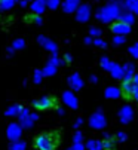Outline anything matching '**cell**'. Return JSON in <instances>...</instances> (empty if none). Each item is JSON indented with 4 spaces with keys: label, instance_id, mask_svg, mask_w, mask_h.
I'll use <instances>...</instances> for the list:
<instances>
[{
    "label": "cell",
    "instance_id": "2",
    "mask_svg": "<svg viewBox=\"0 0 138 150\" xmlns=\"http://www.w3.org/2000/svg\"><path fill=\"white\" fill-rule=\"evenodd\" d=\"M59 138L57 132H42L34 138V147L37 150H55Z\"/></svg>",
    "mask_w": 138,
    "mask_h": 150
},
{
    "label": "cell",
    "instance_id": "7",
    "mask_svg": "<svg viewBox=\"0 0 138 150\" xmlns=\"http://www.w3.org/2000/svg\"><path fill=\"white\" fill-rule=\"evenodd\" d=\"M91 16V8L89 5H83L79 8V12H77V19L80 21V23H85V21H88Z\"/></svg>",
    "mask_w": 138,
    "mask_h": 150
},
{
    "label": "cell",
    "instance_id": "31",
    "mask_svg": "<svg viewBox=\"0 0 138 150\" xmlns=\"http://www.w3.org/2000/svg\"><path fill=\"white\" fill-rule=\"evenodd\" d=\"M82 125V119H77V122H76V126H80Z\"/></svg>",
    "mask_w": 138,
    "mask_h": 150
},
{
    "label": "cell",
    "instance_id": "18",
    "mask_svg": "<svg viewBox=\"0 0 138 150\" xmlns=\"http://www.w3.org/2000/svg\"><path fill=\"white\" fill-rule=\"evenodd\" d=\"M77 5H79V0H67L65 5H64V9L67 12H73L77 8Z\"/></svg>",
    "mask_w": 138,
    "mask_h": 150
},
{
    "label": "cell",
    "instance_id": "16",
    "mask_svg": "<svg viewBox=\"0 0 138 150\" xmlns=\"http://www.w3.org/2000/svg\"><path fill=\"white\" fill-rule=\"evenodd\" d=\"M64 101L70 105V107H77V100H76V97H74L73 94H70V92L64 94Z\"/></svg>",
    "mask_w": 138,
    "mask_h": 150
},
{
    "label": "cell",
    "instance_id": "10",
    "mask_svg": "<svg viewBox=\"0 0 138 150\" xmlns=\"http://www.w3.org/2000/svg\"><path fill=\"white\" fill-rule=\"evenodd\" d=\"M134 83L132 80H123L122 86H120V91H122V95L125 97H132V92H134Z\"/></svg>",
    "mask_w": 138,
    "mask_h": 150
},
{
    "label": "cell",
    "instance_id": "26",
    "mask_svg": "<svg viewBox=\"0 0 138 150\" xmlns=\"http://www.w3.org/2000/svg\"><path fill=\"white\" fill-rule=\"evenodd\" d=\"M134 15H138V0H137V3L134 5V8H132V11H131Z\"/></svg>",
    "mask_w": 138,
    "mask_h": 150
},
{
    "label": "cell",
    "instance_id": "24",
    "mask_svg": "<svg viewBox=\"0 0 138 150\" xmlns=\"http://www.w3.org/2000/svg\"><path fill=\"white\" fill-rule=\"evenodd\" d=\"M132 98H134V100H135V101L138 103V86H135V88H134V92H132Z\"/></svg>",
    "mask_w": 138,
    "mask_h": 150
},
{
    "label": "cell",
    "instance_id": "13",
    "mask_svg": "<svg viewBox=\"0 0 138 150\" xmlns=\"http://www.w3.org/2000/svg\"><path fill=\"white\" fill-rule=\"evenodd\" d=\"M103 149H105V150H114V138L111 137V134H104Z\"/></svg>",
    "mask_w": 138,
    "mask_h": 150
},
{
    "label": "cell",
    "instance_id": "32",
    "mask_svg": "<svg viewBox=\"0 0 138 150\" xmlns=\"http://www.w3.org/2000/svg\"><path fill=\"white\" fill-rule=\"evenodd\" d=\"M65 61H71V57L70 55H65Z\"/></svg>",
    "mask_w": 138,
    "mask_h": 150
},
{
    "label": "cell",
    "instance_id": "5",
    "mask_svg": "<svg viewBox=\"0 0 138 150\" xmlns=\"http://www.w3.org/2000/svg\"><path fill=\"white\" fill-rule=\"evenodd\" d=\"M89 123H91V126L94 128V129H103V128L105 126V123H107V120H105V116L103 115V112L98 110L97 113H94L91 116Z\"/></svg>",
    "mask_w": 138,
    "mask_h": 150
},
{
    "label": "cell",
    "instance_id": "6",
    "mask_svg": "<svg viewBox=\"0 0 138 150\" xmlns=\"http://www.w3.org/2000/svg\"><path fill=\"white\" fill-rule=\"evenodd\" d=\"M111 31L113 34H120V36H126L131 33V25L122 23V21H117V23H114L111 25Z\"/></svg>",
    "mask_w": 138,
    "mask_h": 150
},
{
    "label": "cell",
    "instance_id": "9",
    "mask_svg": "<svg viewBox=\"0 0 138 150\" xmlns=\"http://www.w3.org/2000/svg\"><path fill=\"white\" fill-rule=\"evenodd\" d=\"M105 98H110V100H117L120 95H122V91L120 88H116V86H108L104 92Z\"/></svg>",
    "mask_w": 138,
    "mask_h": 150
},
{
    "label": "cell",
    "instance_id": "33",
    "mask_svg": "<svg viewBox=\"0 0 138 150\" xmlns=\"http://www.w3.org/2000/svg\"><path fill=\"white\" fill-rule=\"evenodd\" d=\"M0 2H3V0H0Z\"/></svg>",
    "mask_w": 138,
    "mask_h": 150
},
{
    "label": "cell",
    "instance_id": "21",
    "mask_svg": "<svg viewBox=\"0 0 138 150\" xmlns=\"http://www.w3.org/2000/svg\"><path fill=\"white\" fill-rule=\"evenodd\" d=\"M94 43L98 46V48H107V43L101 39V37H95V40H94Z\"/></svg>",
    "mask_w": 138,
    "mask_h": 150
},
{
    "label": "cell",
    "instance_id": "15",
    "mask_svg": "<svg viewBox=\"0 0 138 150\" xmlns=\"http://www.w3.org/2000/svg\"><path fill=\"white\" fill-rule=\"evenodd\" d=\"M86 149L88 150H103V141H100V140H89L86 143Z\"/></svg>",
    "mask_w": 138,
    "mask_h": 150
},
{
    "label": "cell",
    "instance_id": "25",
    "mask_svg": "<svg viewBox=\"0 0 138 150\" xmlns=\"http://www.w3.org/2000/svg\"><path fill=\"white\" fill-rule=\"evenodd\" d=\"M131 80H132V83H134V86H138V73H135Z\"/></svg>",
    "mask_w": 138,
    "mask_h": 150
},
{
    "label": "cell",
    "instance_id": "8",
    "mask_svg": "<svg viewBox=\"0 0 138 150\" xmlns=\"http://www.w3.org/2000/svg\"><path fill=\"white\" fill-rule=\"evenodd\" d=\"M134 74H135V64L134 62H126L123 66V79L122 80H131Z\"/></svg>",
    "mask_w": 138,
    "mask_h": 150
},
{
    "label": "cell",
    "instance_id": "20",
    "mask_svg": "<svg viewBox=\"0 0 138 150\" xmlns=\"http://www.w3.org/2000/svg\"><path fill=\"white\" fill-rule=\"evenodd\" d=\"M129 54H131V57H132V58L138 59V42H135L134 45H131V46H129Z\"/></svg>",
    "mask_w": 138,
    "mask_h": 150
},
{
    "label": "cell",
    "instance_id": "23",
    "mask_svg": "<svg viewBox=\"0 0 138 150\" xmlns=\"http://www.w3.org/2000/svg\"><path fill=\"white\" fill-rule=\"evenodd\" d=\"M91 36H94V37H100L101 36V30L100 28H91Z\"/></svg>",
    "mask_w": 138,
    "mask_h": 150
},
{
    "label": "cell",
    "instance_id": "11",
    "mask_svg": "<svg viewBox=\"0 0 138 150\" xmlns=\"http://www.w3.org/2000/svg\"><path fill=\"white\" fill-rule=\"evenodd\" d=\"M119 21H122V23H125V24H128V25H132V24L135 23V16H134V13H132V12L125 11V12H122V13H120Z\"/></svg>",
    "mask_w": 138,
    "mask_h": 150
},
{
    "label": "cell",
    "instance_id": "22",
    "mask_svg": "<svg viewBox=\"0 0 138 150\" xmlns=\"http://www.w3.org/2000/svg\"><path fill=\"white\" fill-rule=\"evenodd\" d=\"M116 138H117V141L123 143V141H126L128 135H126V132H125V131H119V132H117V135H116Z\"/></svg>",
    "mask_w": 138,
    "mask_h": 150
},
{
    "label": "cell",
    "instance_id": "28",
    "mask_svg": "<svg viewBox=\"0 0 138 150\" xmlns=\"http://www.w3.org/2000/svg\"><path fill=\"white\" fill-rule=\"evenodd\" d=\"M74 150H83V146H82L80 143H76V144H74Z\"/></svg>",
    "mask_w": 138,
    "mask_h": 150
},
{
    "label": "cell",
    "instance_id": "17",
    "mask_svg": "<svg viewBox=\"0 0 138 150\" xmlns=\"http://www.w3.org/2000/svg\"><path fill=\"white\" fill-rule=\"evenodd\" d=\"M100 64H101V67L104 69V70H107V71H110L111 70V67H113V61L110 59V58H107V57H103L101 58V61H100Z\"/></svg>",
    "mask_w": 138,
    "mask_h": 150
},
{
    "label": "cell",
    "instance_id": "30",
    "mask_svg": "<svg viewBox=\"0 0 138 150\" xmlns=\"http://www.w3.org/2000/svg\"><path fill=\"white\" fill-rule=\"evenodd\" d=\"M85 43H88V45L92 43V39H91V37H86V39H85Z\"/></svg>",
    "mask_w": 138,
    "mask_h": 150
},
{
    "label": "cell",
    "instance_id": "14",
    "mask_svg": "<svg viewBox=\"0 0 138 150\" xmlns=\"http://www.w3.org/2000/svg\"><path fill=\"white\" fill-rule=\"evenodd\" d=\"M70 85H71L73 89H80V88L83 86V80L80 79L79 74H73V76L70 77Z\"/></svg>",
    "mask_w": 138,
    "mask_h": 150
},
{
    "label": "cell",
    "instance_id": "1",
    "mask_svg": "<svg viewBox=\"0 0 138 150\" xmlns=\"http://www.w3.org/2000/svg\"><path fill=\"white\" fill-rule=\"evenodd\" d=\"M122 13V2H119V0H113L111 3H108L107 6L98 9L97 12V16L98 19L101 21V23H111V21L117 19Z\"/></svg>",
    "mask_w": 138,
    "mask_h": 150
},
{
    "label": "cell",
    "instance_id": "29",
    "mask_svg": "<svg viewBox=\"0 0 138 150\" xmlns=\"http://www.w3.org/2000/svg\"><path fill=\"white\" fill-rule=\"evenodd\" d=\"M89 80H91L92 83H97V82H98V79H97V76H91V77H89Z\"/></svg>",
    "mask_w": 138,
    "mask_h": 150
},
{
    "label": "cell",
    "instance_id": "4",
    "mask_svg": "<svg viewBox=\"0 0 138 150\" xmlns=\"http://www.w3.org/2000/svg\"><path fill=\"white\" fill-rule=\"evenodd\" d=\"M55 104H57V100L54 97H42L40 100L33 103L34 109H37V110H48L51 107H54Z\"/></svg>",
    "mask_w": 138,
    "mask_h": 150
},
{
    "label": "cell",
    "instance_id": "27",
    "mask_svg": "<svg viewBox=\"0 0 138 150\" xmlns=\"http://www.w3.org/2000/svg\"><path fill=\"white\" fill-rule=\"evenodd\" d=\"M74 141H76V143H80V141H82V134H80V132H79V134H76Z\"/></svg>",
    "mask_w": 138,
    "mask_h": 150
},
{
    "label": "cell",
    "instance_id": "3",
    "mask_svg": "<svg viewBox=\"0 0 138 150\" xmlns=\"http://www.w3.org/2000/svg\"><path fill=\"white\" fill-rule=\"evenodd\" d=\"M134 109L131 105H123L120 107V110H119V122L122 125H128L134 120Z\"/></svg>",
    "mask_w": 138,
    "mask_h": 150
},
{
    "label": "cell",
    "instance_id": "19",
    "mask_svg": "<svg viewBox=\"0 0 138 150\" xmlns=\"http://www.w3.org/2000/svg\"><path fill=\"white\" fill-rule=\"evenodd\" d=\"M126 42V36H120V34H114L113 37V45L114 46H120Z\"/></svg>",
    "mask_w": 138,
    "mask_h": 150
},
{
    "label": "cell",
    "instance_id": "12",
    "mask_svg": "<svg viewBox=\"0 0 138 150\" xmlns=\"http://www.w3.org/2000/svg\"><path fill=\"white\" fill-rule=\"evenodd\" d=\"M110 73H111V77H114V79H123V67L116 62L113 64Z\"/></svg>",
    "mask_w": 138,
    "mask_h": 150
}]
</instances>
